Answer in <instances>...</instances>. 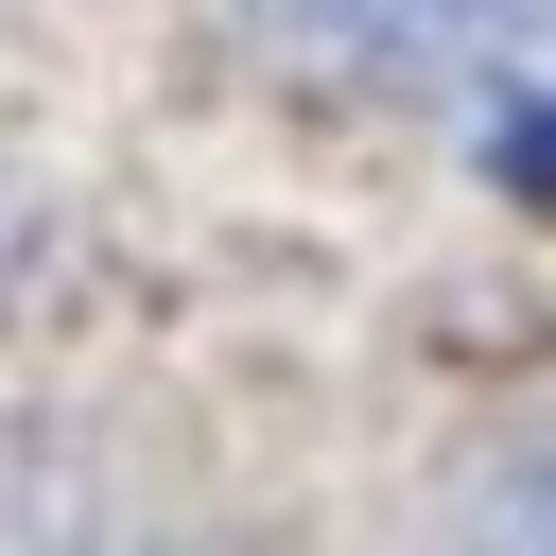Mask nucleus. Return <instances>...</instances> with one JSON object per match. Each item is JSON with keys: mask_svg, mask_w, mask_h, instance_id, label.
<instances>
[{"mask_svg": "<svg viewBox=\"0 0 556 556\" xmlns=\"http://www.w3.org/2000/svg\"><path fill=\"white\" fill-rule=\"evenodd\" d=\"M504 191H539V208H556V104H521V122H504Z\"/></svg>", "mask_w": 556, "mask_h": 556, "instance_id": "7ed1b4c3", "label": "nucleus"}, {"mask_svg": "<svg viewBox=\"0 0 556 556\" xmlns=\"http://www.w3.org/2000/svg\"><path fill=\"white\" fill-rule=\"evenodd\" d=\"M261 35L330 87H452L556 35V0H261Z\"/></svg>", "mask_w": 556, "mask_h": 556, "instance_id": "f257e3e1", "label": "nucleus"}, {"mask_svg": "<svg viewBox=\"0 0 556 556\" xmlns=\"http://www.w3.org/2000/svg\"><path fill=\"white\" fill-rule=\"evenodd\" d=\"M434 556H556V382H539L521 417H486V434H469Z\"/></svg>", "mask_w": 556, "mask_h": 556, "instance_id": "f03ea898", "label": "nucleus"}, {"mask_svg": "<svg viewBox=\"0 0 556 556\" xmlns=\"http://www.w3.org/2000/svg\"><path fill=\"white\" fill-rule=\"evenodd\" d=\"M17 243H35V208H17V191H0V278H17Z\"/></svg>", "mask_w": 556, "mask_h": 556, "instance_id": "20e7f679", "label": "nucleus"}]
</instances>
